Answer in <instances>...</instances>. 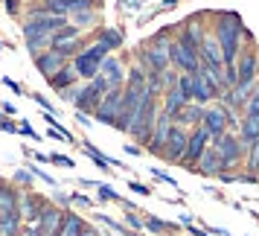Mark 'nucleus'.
Masks as SVG:
<instances>
[{"label":"nucleus","mask_w":259,"mask_h":236,"mask_svg":"<svg viewBox=\"0 0 259 236\" xmlns=\"http://www.w3.org/2000/svg\"><path fill=\"white\" fill-rule=\"evenodd\" d=\"M70 201L73 204H82V207H91V199H88V195H79V192H73Z\"/></svg>","instance_id":"obj_43"},{"label":"nucleus","mask_w":259,"mask_h":236,"mask_svg":"<svg viewBox=\"0 0 259 236\" xmlns=\"http://www.w3.org/2000/svg\"><path fill=\"white\" fill-rule=\"evenodd\" d=\"M119 105H122V85L119 88H111L102 99H99V105L94 111V120L96 123H105V126H114L117 123V114H119Z\"/></svg>","instance_id":"obj_9"},{"label":"nucleus","mask_w":259,"mask_h":236,"mask_svg":"<svg viewBox=\"0 0 259 236\" xmlns=\"http://www.w3.org/2000/svg\"><path fill=\"white\" fill-rule=\"evenodd\" d=\"M245 26L239 21V15L233 12H219L215 15V24H212V35L219 41L224 64H236L239 53H242V41H245Z\"/></svg>","instance_id":"obj_1"},{"label":"nucleus","mask_w":259,"mask_h":236,"mask_svg":"<svg viewBox=\"0 0 259 236\" xmlns=\"http://www.w3.org/2000/svg\"><path fill=\"white\" fill-rule=\"evenodd\" d=\"M125 224H128L131 230H134V233H137V230H140V227H143V219H140V213L128 210V213H125Z\"/></svg>","instance_id":"obj_36"},{"label":"nucleus","mask_w":259,"mask_h":236,"mask_svg":"<svg viewBox=\"0 0 259 236\" xmlns=\"http://www.w3.org/2000/svg\"><path fill=\"white\" fill-rule=\"evenodd\" d=\"M256 79H259V53L256 47H250L245 53H239V59H236V85L250 91Z\"/></svg>","instance_id":"obj_8"},{"label":"nucleus","mask_w":259,"mask_h":236,"mask_svg":"<svg viewBox=\"0 0 259 236\" xmlns=\"http://www.w3.org/2000/svg\"><path fill=\"white\" fill-rule=\"evenodd\" d=\"M21 227H24V219H21V213H6V216H0V236H18L21 233Z\"/></svg>","instance_id":"obj_26"},{"label":"nucleus","mask_w":259,"mask_h":236,"mask_svg":"<svg viewBox=\"0 0 259 236\" xmlns=\"http://www.w3.org/2000/svg\"><path fill=\"white\" fill-rule=\"evenodd\" d=\"M224 166H222V158H219V152H215V146H207L204 149V154L198 158V164L192 166V172H198V175H219Z\"/></svg>","instance_id":"obj_20"},{"label":"nucleus","mask_w":259,"mask_h":236,"mask_svg":"<svg viewBox=\"0 0 259 236\" xmlns=\"http://www.w3.org/2000/svg\"><path fill=\"white\" fill-rule=\"evenodd\" d=\"M82 47H84V38L79 35V38H73V41H64V44H59V47H53V50H59L64 59H73V56H76V53H79Z\"/></svg>","instance_id":"obj_31"},{"label":"nucleus","mask_w":259,"mask_h":236,"mask_svg":"<svg viewBox=\"0 0 259 236\" xmlns=\"http://www.w3.org/2000/svg\"><path fill=\"white\" fill-rule=\"evenodd\" d=\"M166 56H169V67H175L178 73H195L201 67L198 50L187 47V44H181V41H169Z\"/></svg>","instance_id":"obj_7"},{"label":"nucleus","mask_w":259,"mask_h":236,"mask_svg":"<svg viewBox=\"0 0 259 236\" xmlns=\"http://www.w3.org/2000/svg\"><path fill=\"white\" fill-rule=\"evenodd\" d=\"M99 73L105 76V82L111 88H119V85L125 82V64H122L119 56H105L102 64H99Z\"/></svg>","instance_id":"obj_17"},{"label":"nucleus","mask_w":259,"mask_h":236,"mask_svg":"<svg viewBox=\"0 0 259 236\" xmlns=\"http://www.w3.org/2000/svg\"><path fill=\"white\" fill-rule=\"evenodd\" d=\"M99 41H102L108 50H117L119 44H122V32H119V29H102V32H99Z\"/></svg>","instance_id":"obj_32"},{"label":"nucleus","mask_w":259,"mask_h":236,"mask_svg":"<svg viewBox=\"0 0 259 236\" xmlns=\"http://www.w3.org/2000/svg\"><path fill=\"white\" fill-rule=\"evenodd\" d=\"M32 181H35V175H32L26 166H24V169H18L15 178H12V184H24V187H32Z\"/></svg>","instance_id":"obj_35"},{"label":"nucleus","mask_w":259,"mask_h":236,"mask_svg":"<svg viewBox=\"0 0 259 236\" xmlns=\"http://www.w3.org/2000/svg\"><path fill=\"white\" fill-rule=\"evenodd\" d=\"M204 35H207V32H204V26H201V15H192L187 24L181 26V35H178L175 41H181V44H187V47H192V50H198Z\"/></svg>","instance_id":"obj_16"},{"label":"nucleus","mask_w":259,"mask_h":236,"mask_svg":"<svg viewBox=\"0 0 259 236\" xmlns=\"http://www.w3.org/2000/svg\"><path fill=\"white\" fill-rule=\"evenodd\" d=\"M201 126H204V131L210 134V140H215V137H222L224 131L239 129V117H236V114H230V111H227L219 99H215V102H210V105H204Z\"/></svg>","instance_id":"obj_4"},{"label":"nucleus","mask_w":259,"mask_h":236,"mask_svg":"<svg viewBox=\"0 0 259 236\" xmlns=\"http://www.w3.org/2000/svg\"><path fill=\"white\" fill-rule=\"evenodd\" d=\"M6 6H9V12H12V15L18 12V6H15V0H6Z\"/></svg>","instance_id":"obj_50"},{"label":"nucleus","mask_w":259,"mask_h":236,"mask_svg":"<svg viewBox=\"0 0 259 236\" xmlns=\"http://www.w3.org/2000/svg\"><path fill=\"white\" fill-rule=\"evenodd\" d=\"M125 154H140V146H125Z\"/></svg>","instance_id":"obj_48"},{"label":"nucleus","mask_w":259,"mask_h":236,"mask_svg":"<svg viewBox=\"0 0 259 236\" xmlns=\"http://www.w3.org/2000/svg\"><path fill=\"white\" fill-rule=\"evenodd\" d=\"M128 189L131 192H137V195H152V189L143 187V184H137V181H128Z\"/></svg>","instance_id":"obj_39"},{"label":"nucleus","mask_w":259,"mask_h":236,"mask_svg":"<svg viewBox=\"0 0 259 236\" xmlns=\"http://www.w3.org/2000/svg\"><path fill=\"white\" fill-rule=\"evenodd\" d=\"M215 178H219L222 184H236V175H233V172H219Z\"/></svg>","instance_id":"obj_44"},{"label":"nucleus","mask_w":259,"mask_h":236,"mask_svg":"<svg viewBox=\"0 0 259 236\" xmlns=\"http://www.w3.org/2000/svg\"><path fill=\"white\" fill-rule=\"evenodd\" d=\"M212 146H215V152H219V158H222L224 169L242 166V161H245V146H242V140H239L236 131H224L222 137L212 140Z\"/></svg>","instance_id":"obj_6"},{"label":"nucleus","mask_w":259,"mask_h":236,"mask_svg":"<svg viewBox=\"0 0 259 236\" xmlns=\"http://www.w3.org/2000/svg\"><path fill=\"white\" fill-rule=\"evenodd\" d=\"M222 91H224L222 76H215L212 70L198 67V70L192 73V102L210 105V102H215V99L222 96Z\"/></svg>","instance_id":"obj_5"},{"label":"nucleus","mask_w":259,"mask_h":236,"mask_svg":"<svg viewBox=\"0 0 259 236\" xmlns=\"http://www.w3.org/2000/svg\"><path fill=\"white\" fill-rule=\"evenodd\" d=\"M50 161H53V164H59V166H67V169H73V161H70V158H64V154H53Z\"/></svg>","instance_id":"obj_41"},{"label":"nucleus","mask_w":259,"mask_h":236,"mask_svg":"<svg viewBox=\"0 0 259 236\" xmlns=\"http://www.w3.org/2000/svg\"><path fill=\"white\" fill-rule=\"evenodd\" d=\"M84 227H88V222H84L79 213H73V210H64V213H61V222H59L61 236H82Z\"/></svg>","instance_id":"obj_25"},{"label":"nucleus","mask_w":259,"mask_h":236,"mask_svg":"<svg viewBox=\"0 0 259 236\" xmlns=\"http://www.w3.org/2000/svg\"><path fill=\"white\" fill-rule=\"evenodd\" d=\"M245 111L247 114H259V79L253 82V88L247 91V102H245ZM242 111V114H245Z\"/></svg>","instance_id":"obj_33"},{"label":"nucleus","mask_w":259,"mask_h":236,"mask_svg":"<svg viewBox=\"0 0 259 236\" xmlns=\"http://www.w3.org/2000/svg\"><path fill=\"white\" fill-rule=\"evenodd\" d=\"M96 9V0H44V12L50 15H73Z\"/></svg>","instance_id":"obj_15"},{"label":"nucleus","mask_w":259,"mask_h":236,"mask_svg":"<svg viewBox=\"0 0 259 236\" xmlns=\"http://www.w3.org/2000/svg\"><path fill=\"white\" fill-rule=\"evenodd\" d=\"M61 213H64L61 207H56V204H50V201H47V207L41 210V216H38L35 224H32V227H35V233H38V236H50L56 227H59Z\"/></svg>","instance_id":"obj_18"},{"label":"nucleus","mask_w":259,"mask_h":236,"mask_svg":"<svg viewBox=\"0 0 259 236\" xmlns=\"http://www.w3.org/2000/svg\"><path fill=\"white\" fill-rule=\"evenodd\" d=\"M96 189H99V199H102V201H119V195L114 192V187H108V184H99Z\"/></svg>","instance_id":"obj_37"},{"label":"nucleus","mask_w":259,"mask_h":236,"mask_svg":"<svg viewBox=\"0 0 259 236\" xmlns=\"http://www.w3.org/2000/svg\"><path fill=\"white\" fill-rule=\"evenodd\" d=\"M189 233H192V236H210L207 230H201V227H192V224H189Z\"/></svg>","instance_id":"obj_47"},{"label":"nucleus","mask_w":259,"mask_h":236,"mask_svg":"<svg viewBox=\"0 0 259 236\" xmlns=\"http://www.w3.org/2000/svg\"><path fill=\"white\" fill-rule=\"evenodd\" d=\"M3 85H6V88H12V91H15L18 96H26V88H24V85L12 82V79H3Z\"/></svg>","instance_id":"obj_40"},{"label":"nucleus","mask_w":259,"mask_h":236,"mask_svg":"<svg viewBox=\"0 0 259 236\" xmlns=\"http://www.w3.org/2000/svg\"><path fill=\"white\" fill-rule=\"evenodd\" d=\"M47 207V199L44 195H38V192H21V199H18V213H21V219L24 224H35V219L41 216V210Z\"/></svg>","instance_id":"obj_12"},{"label":"nucleus","mask_w":259,"mask_h":236,"mask_svg":"<svg viewBox=\"0 0 259 236\" xmlns=\"http://www.w3.org/2000/svg\"><path fill=\"white\" fill-rule=\"evenodd\" d=\"M175 3H178V0H163V9H172Z\"/></svg>","instance_id":"obj_51"},{"label":"nucleus","mask_w":259,"mask_h":236,"mask_svg":"<svg viewBox=\"0 0 259 236\" xmlns=\"http://www.w3.org/2000/svg\"><path fill=\"white\" fill-rule=\"evenodd\" d=\"M18 199H21V189H18V184H12V181H3V178H0V216L18 210Z\"/></svg>","instance_id":"obj_21"},{"label":"nucleus","mask_w":259,"mask_h":236,"mask_svg":"<svg viewBox=\"0 0 259 236\" xmlns=\"http://www.w3.org/2000/svg\"><path fill=\"white\" fill-rule=\"evenodd\" d=\"M219 102H222L230 114H242L245 111V102H247V91L245 88H239V85H233V88H224L222 91V96H219Z\"/></svg>","instance_id":"obj_19"},{"label":"nucleus","mask_w":259,"mask_h":236,"mask_svg":"<svg viewBox=\"0 0 259 236\" xmlns=\"http://www.w3.org/2000/svg\"><path fill=\"white\" fill-rule=\"evenodd\" d=\"M32 99H35V102H38V108H41V111H53V102H50V99H44V96H41V94H35V96H32Z\"/></svg>","instance_id":"obj_42"},{"label":"nucleus","mask_w":259,"mask_h":236,"mask_svg":"<svg viewBox=\"0 0 259 236\" xmlns=\"http://www.w3.org/2000/svg\"><path fill=\"white\" fill-rule=\"evenodd\" d=\"M82 236H99V233H96L94 227H91V224H88V227H84V230H82Z\"/></svg>","instance_id":"obj_49"},{"label":"nucleus","mask_w":259,"mask_h":236,"mask_svg":"<svg viewBox=\"0 0 259 236\" xmlns=\"http://www.w3.org/2000/svg\"><path fill=\"white\" fill-rule=\"evenodd\" d=\"M157 111H160V108H157V94H152V91L146 88V94H143L140 105H137L134 117H131V126H128V134L131 137H137L140 146L149 143L152 126H154V120H157Z\"/></svg>","instance_id":"obj_2"},{"label":"nucleus","mask_w":259,"mask_h":236,"mask_svg":"<svg viewBox=\"0 0 259 236\" xmlns=\"http://www.w3.org/2000/svg\"><path fill=\"white\" fill-rule=\"evenodd\" d=\"M178 76H181V73H178L175 67H166V70L160 73V88H163V91L175 88V85H178Z\"/></svg>","instance_id":"obj_34"},{"label":"nucleus","mask_w":259,"mask_h":236,"mask_svg":"<svg viewBox=\"0 0 259 236\" xmlns=\"http://www.w3.org/2000/svg\"><path fill=\"white\" fill-rule=\"evenodd\" d=\"M239 140H242V146H250V143L259 140V114H242V120H239Z\"/></svg>","instance_id":"obj_22"},{"label":"nucleus","mask_w":259,"mask_h":236,"mask_svg":"<svg viewBox=\"0 0 259 236\" xmlns=\"http://www.w3.org/2000/svg\"><path fill=\"white\" fill-rule=\"evenodd\" d=\"M187 137H189V129L187 126H178L172 123V129H169V137L163 143V158L169 164H181V158H184V149H187Z\"/></svg>","instance_id":"obj_11"},{"label":"nucleus","mask_w":259,"mask_h":236,"mask_svg":"<svg viewBox=\"0 0 259 236\" xmlns=\"http://www.w3.org/2000/svg\"><path fill=\"white\" fill-rule=\"evenodd\" d=\"M131 236H140V233H131Z\"/></svg>","instance_id":"obj_52"},{"label":"nucleus","mask_w":259,"mask_h":236,"mask_svg":"<svg viewBox=\"0 0 259 236\" xmlns=\"http://www.w3.org/2000/svg\"><path fill=\"white\" fill-rule=\"evenodd\" d=\"M82 152L88 154V158H91V161H94V164L99 166V169H102V172H111V164H108V158H105L102 152H99V149H96V146H94L91 140H84V143H82Z\"/></svg>","instance_id":"obj_28"},{"label":"nucleus","mask_w":259,"mask_h":236,"mask_svg":"<svg viewBox=\"0 0 259 236\" xmlns=\"http://www.w3.org/2000/svg\"><path fill=\"white\" fill-rule=\"evenodd\" d=\"M201 117H204V105H198V102H187V105L172 117V123L187 126V129H195V126H201Z\"/></svg>","instance_id":"obj_23"},{"label":"nucleus","mask_w":259,"mask_h":236,"mask_svg":"<svg viewBox=\"0 0 259 236\" xmlns=\"http://www.w3.org/2000/svg\"><path fill=\"white\" fill-rule=\"evenodd\" d=\"M245 169L250 172V175H259V140L250 143V146H245Z\"/></svg>","instance_id":"obj_29"},{"label":"nucleus","mask_w":259,"mask_h":236,"mask_svg":"<svg viewBox=\"0 0 259 236\" xmlns=\"http://www.w3.org/2000/svg\"><path fill=\"white\" fill-rule=\"evenodd\" d=\"M18 236H38L35 233V227H32V224H24V227H21V233Z\"/></svg>","instance_id":"obj_46"},{"label":"nucleus","mask_w":259,"mask_h":236,"mask_svg":"<svg viewBox=\"0 0 259 236\" xmlns=\"http://www.w3.org/2000/svg\"><path fill=\"white\" fill-rule=\"evenodd\" d=\"M79 82H82V79H79V73L73 70L70 61H67V64H64L59 73H53V76L47 79V85L56 91V94H59V91H64V88H70V85H79Z\"/></svg>","instance_id":"obj_24"},{"label":"nucleus","mask_w":259,"mask_h":236,"mask_svg":"<svg viewBox=\"0 0 259 236\" xmlns=\"http://www.w3.org/2000/svg\"><path fill=\"white\" fill-rule=\"evenodd\" d=\"M76 120L82 123L84 129H91V120H94V117H91V114H82V111H76Z\"/></svg>","instance_id":"obj_45"},{"label":"nucleus","mask_w":259,"mask_h":236,"mask_svg":"<svg viewBox=\"0 0 259 236\" xmlns=\"http://www.w3.org/2000/svg\"><path fill=\"white\" fill-rule=\"evenodd\" d=\"M105 56H111V50H108L102 41H94V44H84V47L70 59V64H73V70L79 73V79L88 82V79H94L96 73H99V64H102Z\"/></svg>","instance_id":"obj_3"},{"label":"nucleus","mask_w":259,"mask_h":236,"mask_svg":"<svg viewBox=\"0 0 259 236\" xmlns=\"http://www.w3.org/2000/svg\"><path fill=\"white\" fill-rule=\"evenodd\" d=\"M64 64H67V59L61 56L59 50H53V47H47V50H41V53H35V67H38V73H41L44 79H50L53 73H59Z\"/></svg>","instance_id":"obj_14"},{"label":"nucleus","mask_w":259,"mask_h":236,"mask_svg":"<svg viewBox=\"0 0 259 236\" xmlns=\"http://www.w3.org/2000/svg\"><path fill=\"white\" fill-rule=\"evenodd\" d=\"M146 227L152 233H160V230H166V222H160V219H146Z\"/></svg>","instance_id":"obj_38"},{"label":"nucleus","mask_w":259,"mask_h":236,"mask_svg":"<svg viewBox=\"0 0 259 236\" xmlns=\"http://www.w3.org/2000/svg\"><path fill=\"white\" fill-rule=\"evenodd\" d=\"M175 88H178V94H181L184 102H192V73H181Z\"/></svg>","instance_id":"obj_30"},{"label":"nucleus","mask_w":259,"mask_h":236,"mask_svg":"<svg viewBox=\"0 0 259 236\" xmlns=\"http://www.w3.org/2000/svg\"><path fill=\"white\" fill-rule=\"evenodd\" d=\"M169 129H172V117H169V114H163V111H157V120H154L152 134H149V143H146L152 154L163 152V143H166V137H169Z\"/></svg>","instance_id":"obj_13"},{"label":"nucleus","mask_w":259,"mask_h":236,"mask_svg":"<svg viewBox=\"0 0 259 236\" xmlns=\"http://www.w3.org/2000/svg\"><path fill=\"white\" fill-rule=\"evenodd\" d=\"M187 105L184 99H181V94H178V88H169V91H163V105H160V111L163 114H169V117H175L181 108Z\"/></svg>","instance_id":"obj_27"},{"label":"nucleus","mask_w":259,"mask_h":236,"mask_svg":"<svg viewBox=\"0 0 259 236\" xmlns=\"http://www.w3.org/2000/svg\"><path fill=\"white\" fill-rule=\"evenodd\" d=\"M210 134L204 131V126H195V129H189V137H187V149H184V158H181V164L184 166H192L198 164V158L204 154V149L210 146Z\"/></svg>","instance_id":"obj_10"}]
</instances>
